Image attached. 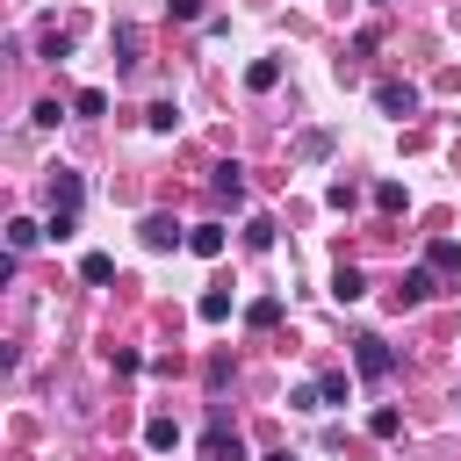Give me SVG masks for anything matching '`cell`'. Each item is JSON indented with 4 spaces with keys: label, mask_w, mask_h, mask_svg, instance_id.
<instances>
[{
    "label": "cell",
    "mask_w": 461,
    "mask_h": 461,
    "mask_svg": "<svg viewBox=\"0 0 461 461\" xmlns=\"http://www.w3.org/2000/svg\"><path fill=\"white\" fill-rule=\"evenodd\" d=\"M389 295H396V310H418V303H432V295H439V288H432V267H411V274H403Z\"/></svg>",
    "instance_id": "obj_4"
},
{
    "label": "cell",
    "mask_w": 461,
    "mask_h": 461,
    "mask_svg": "<svg viewBox=\"0 0 461 461\" xmlns=\"http://www.w3.org/2000/svg\"><path fill=\"white\" fill-rule=\"evenodd\" d=\"M425 267H432V274H461V245H454V238H432V245H425Z\"/></svg>",
    "instance_id": "obj_11"
},
{
    "label": "cell",
    "mask_w": 461,
    "mask_h": 461,
    "mask_svg": "<svg viewBox=\"0 0 461 461\" xmlns=\"http://www.w3.org/2000/svg\"><path fill=\"white\" fill-rule=\"evenodd\" d=\"M36 238H50V230H43L36 216H14V223H7V245H14V252H29Z\"/></svg>",
    "instance_id": "obj_12"
},
{
    "label": "cell",
    "mask_w": 461,
    "mask_h": 461,
    "mask_svg": "<svg viewBox=\"0 0 461 461\" xmlns=\"http://www.w3.org/2000/svg\"><path fill=\"white\" fill-rule=\"evenodd\" d=\"M245 86H252V94H274V86H281V58H252V65H245Z\"/></svg>",
    "instance_id": "obj_8"
},
{
    "label": "cell",
    "mask_w": 461,
    "mask_h": 461,
    "mask_svg": "<svg viewBox=\"0 0 461 461\" xmlns=\"http://www.w3.org/2000/svg\"><path fill=\"white\" fill-rule=\"evenodd\" d=\"M375 209H389V216H396V209H403V187H396V180H382V187H375Z\"/></svg>",
    "instance_id": "obj_26"
},
{
    "label": "cell",
    "mask_w": 461,
    "mask_h": 461,
    "mask_svg": "<svg viewBox=\"0 0 461 461\" xmlns=\"http://www.w3.org/2000/svg\"><path fill=\"white\" fill-rule=\"evenodd\" d=\"M79 194H86V180H79L72 166H58V173H50V209H79Z\"/></svg>",
    "instance_id": "obj_6"
},
{
    "label": "cell",
    "mask_w": 461,
    "mask_h": 461,
    "mask_svg": "<svg viewBox=\"0 0 461 461\" xmlns=\"http://www.w3.org/2000/svg\"><path fill=\"white\" fill-rule=\"evenodd\" d=\"M317 396H324V403H346V396H353V382H346V367H331V375L317 382Z\"/></svg>",
    "instance_id": "obj_21"
},
{
    "label": "cell",
    "mask_w": 461,
    "mask_h": 461,
    "mask_svg": "<svg viewBox=\"0 0 461 461\" xmlns=\"http://www.w3.org/2000/svg\"><path fill=\"white\" fill-rule=\"evenodd\" d=\"M259 461H295V454H288V447H274V454H259Z\"/></svg>",
    "instance_id": "obj_28"
},
{
    "label": "cell",
    "mask_w": 461,
    "mask_h": 461,
    "mask_svg": "<svg viewBox=\"0 0 461 461\" xmlns=\"http://www.w3.org/2000/svg\"><path fill=\"white\" fill-rule=\"evenodd\" d=\"M173 22H209V0H173Z\"/></svg>",
    "instance_id": "obj_27"
},
{
    "label": "cell",
    "mask_w": 461,
    "mask_h": 461,
    "mask_svg": "<svg viewBox=\"0 0 461 461\" xmlns=\"http://www.w3.org/2000/svg\"><path fill=\"white\" fill-rule=\"evenodd\" d=\"M144 447H158V454L180 447V425H173V418H151V425H144Z\"/></svg>",
    "instance_id": "obj_18"
},
{
    "label": "cell",
    "mask_w": 461,
    "mask_h": 461,
    "mask_svg": "<svg viewBox=\"0 0 461 461\" xmlns=\"http://www.w3.org/2000/svg\"><path fill=\"white\" fill-rule=\"evenodd\" d=\"M454 403H461V396H454Z\"/></svg>",
    "instance_id": "obj_30"
},
{
    "label": "cell",
    "mask_w": 461,
    "mask_h": 461,
    "mask_svg": "<svg viewBox=\"0 0 461 461\" xmlns=\"http://www.w3.org/2000/svg\"><path fill=\"white\" fill-rule=\"evenodd\" d=\"M79 281H94V288L115 281V259H108V252H86V259H79Z\"/></svg>",
    "instance_id": "obj_16"
},
{
    "label": "cell",
    "mask_w": 461,
    "mask_h": 461,
    "mask_svg": "<svg viewBox=\"0 0 461 461\" xmlns=\"http://www.w3.org/2000/svg\"><path fill=\"white\" fill-rule=\"evenodd\" d=\"M295 158H331V130H303L295 137Z\"/></svg>",
    "instance_id": "obj_15"
},
{
    "label": "cell",
    "mask_w": 461,
    "mask_h": 461,
    "mask_svg": "<svg viewBox=\"0 0 461 461\" xmlns=\"http://www.w3.org/2000/svg\"><path fill=\"white\" fill-rule=\"evenodd\" d=\"M144 122H151L158 137H173V130H180V108H173V101H151V115H144Z\"/></svg>",
    "instance_id": "obj_19"
},
{
    "label": "cell",
    "mask_w": 461,
    "mask_h": 461,
    "mask_svg": "<svg viewBox=\"0 0 461 461\" xmlns=\"http://www.w3.org/2000/svg\"><path fill=\"white\" fill-rule=\"evenodd\" d=\"M209 194H216V209H245V166L223 158V166L209 173Z\"/></svg>",
    "instance_id": "obj_3"
},
{
    "label": "cell",
    "mask_w": 461,
    "mask_h": 461,
    "mask_svg": "<svg viewBox=\"0 0 461 461\" xmlns=\"http://www.w3.org/2000/svg\"><path fill=\"white\" fill-rule=\"evenodd\" d=\"M194 310H202V324H223V317H230V295H223V288H209Z\"/></svg>",
    "instance_id": "obj_20"
},
{
    "label": "cell",
    "mask_w": 461,
    "mask_h": 461,
    "mask_svg": "<svg viewBox=\"0 0 461 461\" xmlns=\"http://www.w3.org/2000/svg\"><path fill=\"white\" fill-rule=\"evenodd\" d=\"M36 50H43L50 65H65V58H72V36H65V29H43V36H36Z\"/></svg>",
    "instance_id": "obj_13"
},
{
    "label": "cell",
    "mask_w": 461,
    "mask_h": 461,
    "mask_svg": "<svg viewBox=\"0 0 461 461\" xmlns=\"http://www.w3.org/2000/svg\"><path fill=\"white\" fill-rule=\"evenodd\" d=\"M367 432H375V439H396V432H403V411H396V403H382V411L367 418Z\"/></svg>",
    "instance_id": "obj_17"
},
{
    "label": "cell",
    "mask_w": 461,
    "mask_h": 461,
    "mask_svg": "<svg viewBox=\"0 0 461 461\" xmlns=\"http://www.w3.org/2000/svg\"><path fill=\"white\" fill-rule=\"evenodd\" d=\"M108 43H115V65H137V50H144V36H137V29H130V22H122V29H115V36H108Z\"/></svg>",
    "instance_id": "obj_14"
},
{
    "label": "cell",
    "mask_w": 461,
    "mask_h": 461,
    "mask_svg": "<svg viewBox=\"0 0 461 461\" xmlns=\"http://www.w3.org/2000/svg\"><path fill=\"white\" fill-rule=\"evenodd\" d=\"M43 230H50V238H72V230H79V209H50Z\"/></svg>",
    "instance_id": "obj_22"
},
{
    "label": "cell",
    "mask_w": 461,
    "mask_h": 461,
    "mask_svg": "<svg viewBox=\"0 0 461 461\" xmlns=\"http://www.w3.org/2000/svg\"><path fill=\"white\" fill-rule=\"evenodd\" d=\"M375 7H382V0H375Z\"/></svg>",
    "instance_id": "obj_29"
},
{
    "label": "cell",
    "mask_w": 461,
    "mask_h": 461,
    "mask_svg": "<svg viewBox=\"0 0 461 461\" xmlns=\"http://www.w3.org/2000/svg\"><path fill=\"white\" fill-rule=\"evenodd\" d=\"M353 367H360L367 382H382V375H396V353H389V339H375V331H360V339H353Z\"/></svg>",
    "instance_id": "obj_1"
},
{
    "label": "cell",
    "mask_w": 461,
    "mask_h": 461,
    "mask_svg": "<svg viewBox=\"0 0 461 461\" xmlns=\"http://www.w3.org/2000/svg\"><path fill=\"white\" fill-rule=\"evenodd\" d=\"M375 108L403 122V115H418V86H411V79H382V86H375Z\"/></svg>",
    "instance_id": "obj_2"
},
{
    "label": "cell",
    "mask_w": 461,
    "mask_h": 461,
    "mask_svg": "<svg viewBox=\"0 0 461 461\" xmlns=\"http://www.w3.org/2000/svg\"><path fill=\"white\" fill-rule=\"evenodd\" d=\"M137 238H144L151 252H173V245H187V230H180L173 216H144V223H137Z\"/></svg>",
    "instance_id": "obj_5"
},
{
    "label": "cell",
    "mask_w": 461,
    "mask_h": 461,
    "mask_svg": "<svg viewBox=\"0 0 461 461\" xmlns=\"http://www.w3.org/2000/svg\"><path fill=\"white\" fill-rule=\"evenodd\" d=\"M360 295H367V274L360 267H339L331 274V303H360Z\"/></svg>",
    "instance_id": "obj_10"
},
{
    "label": "cell",
    "mask_w": 461,
    "mask_h": 461,
    "mask_svg": "<svg viewBox=\"0 0 461 461\" xmlns=\"http://www.w3.org/2000/svg\"><path fill=\"white\" fill-rule=\"evenodd\" d=\"M245 245L267 252V245H274V216H252V223H245Z\"/></svg>",
    "instance_id": "obj_23"
},
{
    "label": "cell",
    "mask_w": 461,
    "mask_h": 461,
    "mask_svg": "<svg viewBox=\"0 0 461 461\" xmlns=\"http://www.w3.org/2000/svg\"><path fill=\"white\" fill-rule=\"evenodd\" d=\"M187 252H194V259H216V252H223V223H194V230H187Z\"/></svg>",
    "instance_id": "obj_9"
},
{
    "label": "cell",
    "mask_w": 461,
    "mask_h": 461,
    "mask_svg": "<svg viewBox=\"0 0 461 461\" xmlns=\"http://www.w3.org/2000/svg\"><path fill=\"white\" fill-rule=\"evenodd\" d=\"M202 454H209V461H245L238 432H223V418H209V439H202Z\"/></svg>",
    "instance_id": "obj_7"
},
{
    "label": "cell",
    "mask_w": 461,
    "mask_h": 461,
    "mask_svg": "<svg viewBox=\"0 0 461 461\" xmlns=\"http://www.w3.org/2000/svg\"><path fill=\"white\" fill-rule=\"evenodd\" d=\"M274 317H281V303H274V295H259V303H252V310H245V324H252V331H267V324H274Z\"/></svg>",
    "instance_id": "obj_24"
},
{
    "label": "cell",
    "mask_w": 461,
    "mask_h": 461,
    "mask_svg": "<svg viewBox=\"0 0 461 461\" xmlns=\"http://www.w3.org/2000/svg\"><path fill=\"white\" fill-rule=\"evenodd\" d=\"M72 108H79V115H101V108H108V94H101V86H79V94H72Z\"/></svg>",
    "instance_id": "obj_25"
}]
</instances>
